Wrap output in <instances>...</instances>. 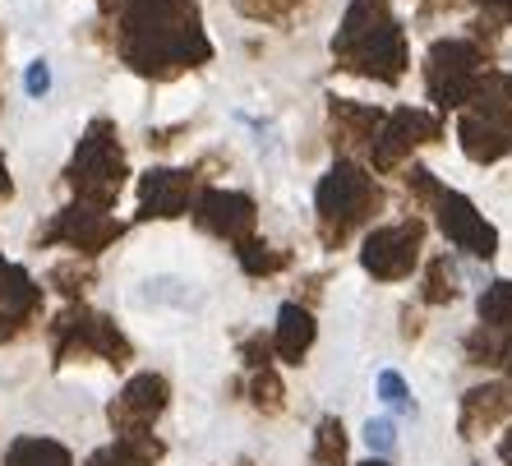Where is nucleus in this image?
<instances>
[{
  "mask_svg": "<svg viewBox=\"0 0 512 466\" xmlns=\"http://www.w3.org/2000/svg\"><path fill=\"white\" fill-rule=\"evenodd\" d=\"M310 457H314V466H351V434H346L342 416H323L314 425Z\"/></svg>",
  "mask_w": 512,
  "mask_h": 466,
  "instance_id": "4be33fe9",
  "label": "nucleus"
},
{
  "mask_svg": "<svg viewBox=\"0 0 512 466\" xmlns=\"http://www.w3.org/2000/svg\"><path fill=\"white\" fill-rule=\"evenodd\" d=\"M116 51L125 70L148 84H171L217 56L199 0H125L116 14Z\"/></svg>",
  "mask_w": 512,
  "mask_h": 466,
  "instance_id": "f257e3e1",
  "label": "nucleus"
},
{
  "mask_svg": "<svg viewBox=\"0 0 512 466\" xmlns=\"http://www.w3.org/2000/svg\"><path fill=\"white\" fill-rule=\"evenodd\" d=\"M457 300V268L448 254H434L425 263V277H420V310H439V305H453Z\"/></svg>",
  "mask_w": 512,
  "mask_h": 466,
  "instance_id": "5701e85b",
  "label": "nucleus"
},
{
  "mask_svg": "<svg viewBox=\"0 0 512 466\" xmlns=\"http://www.w3.org/2000/svg\"><path fill=\"white\" fill-rule=\"evenodd\" d=\"M499 462H503V466H512V425L503 430V439H499Z\"/></svg>",
  "mask_w": 512,
  "mask_h": 466,
  "instance_id": "e433bc0d",
  "label": "nucleus"
},
{
  "mask_svg": "<svg viewBox=\"0 0 512 466\" xmlns=\"http://www.w3.org/2000/svg\"><path fill=\"white\" fill-rule=\"evenodd\" d=\"M494 70V47L476 42V37H439L425 51V93L439 111H462L471 88L480 84V74Z\"/></svg>",
  "mask_w": 512,
  "mask_h": 466,
  "instance_id": "423d86ee",
  "label": "nucleus"
},
{
  "mask_svg": "<svg viewBox=\"0 0 512 466\" xmlns=\"http://www.w3.org/2000/svg\"><path fill=\"white\" fill-rule=\"evenodd\" d=\"M24 88H28V97H47V93H51V70H47V60H33V65H28Z\"/></svg>",
  "mask_w": 512,
  "mask_h": 466,
  "instance_id": "473e14b6",
  "label": "nucleus"
},
{
  "mask_svg": "<svg viewBox=\"0 0 512 466\" xmlns=\"http://www.w3.org/2000/svg\"><path fill=\"white\" fill-rule=\"evenodd\" d=\"M476 319L480 328H512V282L499 277V282H489L476 300Z\"/></svg>",
  "mask_w": 512,
  "mask_h": 466,
  "instance_id": "bb28decb",
  "label": "nucleus"
},
{
  "mask_svg": "<svg viewBox=\"0 0 512 466\" xmlns=\"http://www.w3.org/2000/svg\"><path fill=\"white\" fill-rule=\"evenodd\" d=\"M245 402H250L259 416H282L286 411V383H282V374H277V365L250 374V383H245Z\"/></svg>",
  "mask_w": 512,
  "mask_h": 466,
  "instance_id": "393cba45",
  "label": "nucleus"
},
{
  "mask_svg": "<svg viewBox=\"0 0 512 466\" xmlns=\"http://www.w3.org/2000/svg\"><path fill=\"white\" fill-rule=\"evenodd\" d=\"M383 208H388V190L379 185V176L356 157H333V167L323 171L319 185H314L319 245L328 254L346 250L356 240V231L370 227Z\"/></svg>",
  "mask_w": 512,
  "mask_h": 466,
  "instance_id": "7ed1b4c3",
  "label": "nucleus"
},
{
  "mask_svg": "<svg viewBox=\"0 0 512 466\" xmlns=\"http://www.w3.org/2000/svg\"><path fill=\"white\" fill-rule=\"evenodd\" d=\"M439 139H443V120L434 116V111H425V107H393L388 116H383L370 153H365V162H370L374 176H397V171L411 162V153H416V148L439 144Z\"/></svg>",
  "mask_w": 512,
  "mask_h": 466,
  "instance_id": "6e6552de",
  "label": "nucleus"
},
{
  "mask_svg": "<svg viewBox=\"0 0 512 466\" xmlns=\"http://www.w3.org/2000/svg\"><path fill=\"white\" fill-rule=\"evenodd\" d=\"M425 236H429V217L420 213L383 222V227H374L360 240V268L374 282H406L425 263Z\"/></svg>",
  "mask_w": 512,
  "mask_h": 466,
  "instance_id": "0eeeda50",
  "label": "nucleus"
},
{
  "mask_svg": "<svg viewBox=\"0 0 512 466\" xmlns=\"http://www.w3.org/2000/svg\"><path fill=\"white\" fill-rule=\"evenodd\" d=\"M499 370H503V379L512 383V333H508V347H503V365H499Z\"/></svg>",
  "mask_w": 512,
  "mask_h": 466,
  "instance_id": "4c0bfd02",
  "label": "nucleus"
},
{
  "mask_svg": "<svg viewBox=\"0 0 512 466\" xmlns=\"http://www.w3.org/2000/svg\"><path fill=\"white\" fill-rule=\"evenodd\" d=\"M51 287L70 300V305H84L88 287H97L93 263H84V259H60L56 268H51Z\"/></svg>",
  "mask_w": 512,
  "mask_h": 466,
  "instance_id": "a878e982",
  "label": "nucleus"
},
{
  "mask_svg": "<svg viewBox=\"0 0 512 466\" xmlns=\"http://www.w3.org/2000/svg\"><path fill=\"white\" fill-rule=\"evenodd\" d=\"M333 60L337 70L356 79H374L383 88L402 84L411 65V42L397 24L393 0H351L333 33Z\"/></svg>",
  "mask_w": 512,
  "mask_h": 466,
  "instance_id": "f03ea898",
  "label": "nucleus"
},
{
  "mask_svg": "<svg viewBox=\"0 0 512 466\" xmlns=\"http://www.w3.org/2000/svg\"><path fill=\"white\" fill-rule=\"evenodd\" d=\"M365 443H370L374 453H393L397 448V425L388 416H374L370 425H365Z\"/></svg>",
  "mask_w": 512,
  "mask_h": 466,
  "instance_id": "2f4dec72",
  "label": "nucleus"
},
{
  "mask_svg": "<svg viewBox=\"0 0 512 466\" xmlns=\"http://www.w3.org/2000/svg\"><path fill=\"white\" fill-rule=\"evenodd\" d=\"M471 5L480 10V19L471 24V37L485 42V47H494V37L512 24V0H471Z\"/></svg>",
  "mask_w": 512,
  "mask_h": 466,
  "instance_id": "c85d7f7f",
  "label": "nucleus"
},
{
  "mask_svg": "<svg viewBox=\"0 0 512 466\" xmlns=\"http://www.w3.org/2000/svg\"><path fill=\"white\" fill-rule=\"evenodd\" d=\"M240 365H250V370H268L273 365V337L268 333H254L240 342Z\"/></svg>",
  "mask_w": 512,
  "mask_h": 466,
  "instance_id": "7c9ffc66",
  "label": "nucleus"
},
{
  "mask_svg": "<svg viewBox=\"0 0 512 466\" xmlns=\"http://www.w3.org/2000/svg\"><path fill=\"white\" fill-rule=\"evenodd\" d=\"M167 457V443L157 434H120V439L102 443L84 466H157Z\"/></svg>",
  "mask_w": 512,
  "mask_h": 466,
  "instance_id": "6ab92c4d",
  "label": "nucleus"
},
{
  "mask_svg": "<svg viewBox=\"0 0 512 466\" xmlns=\"http://www.w3.org/2000/svg\"><path fill=\"white\" fill-rule=\"evenodd\" d=\"M42 319V287L33 277L0 254V347L19 342V337Z\"/></svg>",
  "mask_w": 512,
  "mask_h": 466,
  "instance_id": "4468645a",
  "label": "nucleus"
},
{
  "mask_svg": "<svg viewBox=\"0 0 512 466\" xmlns=\"http://www.w3.org/2000/svg\"><path fill=\"white\" fill-rule=\"evenodd\" d=\"M236 250V263L245 268V277H277V273H286L291 268V259L296 254L291 250H277V245H268L263 236H250V240H240V245H231Z\"/></svg>",
  "mask_w": 512,
  "mask_h": 466,
  "instance_id": "412c9836",
  "label": "nucleus"
},
{
  "mask_svg": "<svg viewBox=\"0 0 512 466\" xmlns=\"http://www.w3.org/2000/svg\"><path fill=\"white\" fill-rule=\"evenodd\" d=\"M171 407V383L167 374H153V370H143L134 374L125 388H120L116 397H111V407H107V425L111 434H153V425L162 416H167Z\"/></svg>",
  "mask_w": 512,
  "mask_h": 466,
  "instance_id": "f8f14e48",
  "label": "nucleus"
},
{
  "mask_svg": "<svg viewBox=\"0 0 512 466\" xmlns=\"http://www.w3.org/2000/svg\"><path fill=\"white\" fill-rule=\"evenodd\" d=\"M0 466H74V453L60 439H47V434H24L5 448V462Z\"/></svg>",
  "mask_w": 512,
  "mask_h": 466,
  "instance_id": "aec40b11",
  "label": "nucleus"
},
{
  "mask_svg": "<svg viewBox=\"0 0 512 466\" xmlns=\"http://www.w3.org/2000/svg\"><path fill=\"white\" fill-rule=\"evenodd\" d=\"M273 360L282 365H305L319 342V319H314L310 305H300V300H286L282 310H277V323H273Z\"/></svg>",
  "mask_w": 512,
  "mask_h": 466,
  "instance_id": "f3484780",
  "label": "nucleus"
},
{
  "mask_svg": "<svg viewBox=\"0 0 512 466\" xmlns=\"http://www.w3.org/2000/svg\"><path fill=\"white\" fill-rule=\"evenodd\" d=\"M60 180L70 185L74 204H84V208L111 213L120 204V194L130 185V153H125V139H120L116 120L97 116L88 125L70 157V167L60 171Z\"/></svg>",
  "mask_w": 512,
  "mask_h": 466,
  "instance_id": "20e7f679",
  "label": "nucleus"
},
{
  "mask_svg": "<svg viewBox=\"0 0 512 466\" xmlns=\"http://www.w3.org/2000/svg\"><path fill=\"white\" fill-rule=\"evenodd\" d=\"M190 217L203 236L240 245V240H250L254 227H259V204H254V194H245V190H199Z\"/></svg>",
  "mask_w": 512,
  "mask_h": 466,
  "instance_id": "ddd939ff",
  "label": "nucleus"
},
{
  "mask_svg": "<svg viewBox=\"0 0 512 466\" xmlns=\"http://www.w3.org/2000/svg\"><path fill=\"white\" fill-rule=\"evenodd\" d=\"M457 144H462V153L471 157L476 167H494V162H503V157L512 153V134H503L499 125H489V120L462 111V116H457Z\"/></svg>",
  "mask_w": 512,
  "mask_h": 466,
  "instance_id": "a211bd4d",
  "label": "nucleus"
},
{
  "mask_svg": "<svg viewBox=\"0 0 512 466\" xmlns=\"http://www.w3.org/2000/svg\"><path fill=\"white\" fill-rule=\"evenodd\" d=\"M130 231V222H120L111 213H97L84 204H65L60 213H51V222L37 231V250H74V259H97L107 254L120 236Z\"/></svg>",
  "mask_w": 512,
  "mask_h": 466,
  "instance_id": "1a4fd4ad",
  "label": "nucleus"
},
{
  "mask_svg": "<svg viewBox=\"0 0 512 466\" xmlns=\"http://www.w3.org/2000/svg\"><path fill=\"white\" fill-rule=\"evenodd\" d=\"M402 337L406 342L420 337V305H402Z\"/></svg>",
  "mask_w": 512,
  "mask_h": 466,
  "instance_id": "f704fd0d",
  "label": "nucleus"
},
{
  "mask_svg": "<svg viewBox=\"0 0 512 466\" xmlns=\"http://www.w3.org/2000/svg\"><path fill=\"white\" fill-rule=\"evenodd\" d=\"M14 194V180H10V167H5V157H0V204Z\"/></svg>",
  "mask_w": 512,
  "mask_h": 466,
  "instance_id": "c9c22d12",
  "label": "nucleus"
},
{
  "mask_svg": "<svg viewBox=\"0 0 512 466\" xmlns=\"http://www.w3.org/2000/svg\"><path fill=\"white\" fill-rule=\"evenodd\" d=\"M236 14L268 28H296L310 14V0H236Z\"/></svg>",
  "mask_w": 512,
  "mask_h": 466,
  "instance_id": "b1692460",
  "label": "nucleus"
},
{
  "mask_svg": "<svg viewBox=\"0 0 512 466\" xmlns=\"http://www.w3.org/2000/svg\"><path fill=\"white\" fill-rule=\"evenodd\" d=\"M499 425H512V383L494 379V383H476L462 393V407H457V434L462 439H485Z\"/></svg>",
  "mask_w": 512,
  "mask_h": 466,
  "instance_id": "dca6fc26",
  "label": "nucleus"
},
{
  "mask_svg": "<svg viewBox=\"0 0 512 466\" xmlns=\"http://www.w3.org/2000/svg\"><path fill=\"white\" fill-rule=\"evenodd\" d=\"M383 107H365V102H351V97H328V144L337 148V157H356L370 153L374 134H379Z\"/></svg>",
  "mask_w": 512,
  "mask_h": 466,
  "instance_id": "2eb2a0df",
  "label": "nucleus"
},
{
  "mask_svg": "<svg viewBox=\"0 0 512 466\" xmlns=\"http://www.w3.org/2000/svg\"><path fill=\"white\" fill-rule=\"evenodd\" d=\"M379 397L393 411H402V416H411V411H416V402H411V383H406L397 370H383L379 374Z\"/></svg>",
  "mask_w": 512,
  "mask_h": 466,
  "instance_id": "c756f323",
  "label": "nucleus"
},
{
  "mask_svg": "<svg viewBox=\"0 0 512 466\" xmlns=\"http://www.w3.org/2000/svg\"><path fill=\"white\" fill-rule=\"evenodd\" d=\"M203 190V167H153L139 176V213L134 222H176L194 208Z\"/></svg>",
  "mask_w": 512,
  "mask_h": 466,
  "instance_id": "9d476101",
  "label": "nucleus"
},
{
  "mask_svg": "<svg viewBox=\"0 0 512 466\" xmlns=\"http://www.w3.org/2000/svg\"><path fill=\"white\" fill-rule=\"evenodd\" d=\"M120 5L125 0H97V10H107V14H120Z\"/></svg>",
  "mask_w": 512,
  "mask_h": 466,
  "instance_id": "58836bf2",
  "label": "nucleus"
},
{
  "mask_svg": "<svg viewBox=\"0 0 512 466\" xmlns=\"http://www.w3.org/2000/svg\"><path fill=\"white\" fill-rule=\"evenodd\" d=\"M74 360H107L111 370H125L134 360V342L120 333V323L88 305H65L51 319V365H74Z\"/></svg>",
  "mask_w": 512,
  "mask_h": 466,
  "instance_id": "39448f33",
  "label": "nucleus"
},
{
  "mask_svg": "<svg viewBox=\"0 0 512 466\" xmlns=\"http://www.w3.org/2000/svg\"><path fill=\"white\" fill-rule=\"evenodd\" d=\"M356 466H388V462H383V457H370V462H356Z\"/></svg>",
  "mask_w": 512,
  "mask_h": 466,
  "instance_id": "ea45409f",
  "label": "nucleus"
},
{
  "mask_svg": "<svg viewBox=\"0 0 512 466\" xmlns=\"http://www.w3.org/2000/svg\"><path fill=\"white\" fill-rule=\"evenodd\" d=\"M466 0H416V10L425 14V19H439V14H457Z\"/></svg>",
  "mask_w": 512,
  "mask_h": 466,
  "instance_id": "72a5a7b5",
  "label": "nucleus"
},
{
  "mask_svg": "<svg viewBox=\"0 0 512 466\" xmlns=\"http://www.w3.org/2000/svg\"><path fill=\"white\" fill-rule=\"evenodd\" d=\"M508 333H512V328H480V323H476V333H466V342H462L466 365H503Z\"/></svg>",
  "mask_w": 512,
  "mask_h": 466,
  "instance_id": "cd10ccee",
  "label": "nucleus"
},
{
  "mask_svg": "<svg viewBox=\"0 0 512 466\" xmlns=\"http://www.w3.org/2000/svg\"><path fill=\"white\" fill-rule=\"evenodd\" d=\"M429 213H434V227L448 236L453 250L471 254V259H494V254H499V227H494L466 194H457V190L443 185V190L434 194Z\"/></svg>",
  "mask_w": 512,
  "mask_h": 466,
  "instance_id": "9b49d317",
  "label": "nucleus"
}]
</instances>
